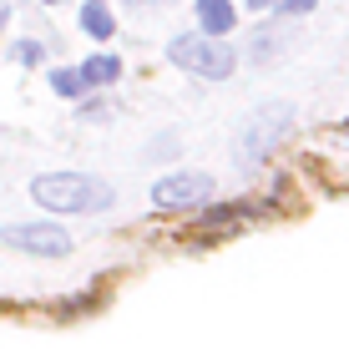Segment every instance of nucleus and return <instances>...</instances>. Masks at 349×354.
I'll use <instances>...</instances> for the list:
<instances>
[{
	"label": "nucleus",
	"mask_w": 349,
	"mask_h": 354,
	"mask_svg": "<svg viewBox=\"0 0 349 354\" xmlns=\"http://www.w3.org/2000/svg\"><path fill=\"white\" fill-rule=\"evenodd\" d=\"M30 198L51 213H97V207L112 203V187L86 172H46L30 183Z\"/></svg>",
	"instance_id": "nucleus-1"
},
{
	"label": "nucleus",
	"mask_w": 349,
	"mask_h": 354,
	"mask_svg": "<svg viewBox=\"0 0 349 354\" xmlns=\"http://www.w3.org/2000/svg\"><path fill=\"white\" fill-rule=\"evenodd\" d=\"M167 56L178 61L182 71L213 76V82H218V76H228V71H233V61H238L223 41H208V36H178V41L167 46Z\"/></svg>",
	"instance_id": "nucleus-2"
},
{
	"label": "nucleus",
	"mask_w": 349,
	"mask_h": 354,
	"mask_svg": "<svg viewBox=\"0 0 349 354\" xmlns=\"http://www.w3.org/2000/svg\"><path fill=\"white\" fill-rule=\"evenodd\" d=\"M294 122V111H289V102H274V106H258L248 117V127H243V147H238V162H258V157L279 142V132Z\"/></svg>",
	"instance_id": "nucleus-3"
},
{
	"label": "nucleus",
	"mask_w": 349,
	"mask_h": 354,
	"mask_svg": "<svg viewBox=\"0 0 349 354\" xmlns=\"http://www.w3.org/2000/svg\"><path fill=\"white\" fill-rule=\"evenodd\" d=\"M213 198V177L208 172H172L152 187V203L157 207H193V203H208Z\"/></svg>",
	"instance_id": "nucleus-4"
},
{
	"label": "nucleus",
	"mask_w": 349,
	"mask_h": 354,
	"mask_svg": "<svg viewBox=\"0 0 349 354\" xmlns=\"http://www.w3.org/2000/svg\"><path fill=\"white\" fill-rule=\"evenodd\" d=\"M6 243L10 248H26V253H51V259H61V253L71 248V238L61 233V228H51V223H15V228H6Z\"/></svg>",
	"instance_id": "nucleus-5"
},
{
	"label": "nucleus",
	"mask_w": 349,
	"mask_h": 354,
	"mask_svg": "<svg viewBox=\"0 0 349 354\" xmlns=\"http://www.w3.org/2000/svg\"><path fill=\"white\" fill-rule=\"evenodd\" d=\"M198 21H202V36H223L233 26V6L228 0H198Z\"/></svg>",
	"instance_id": "nucleus-6"
},
{
	"label": "nucleus",
	"mask_w": 349,
	"mask_h": 354,
	"mask_svg": "<svg viewBox=\"0 0 349 354\" xmlns=\"http://www.w3.org/2000/svg\"><path fill=\"white\" fill-rule=\"evenodd\" d=\"M76 76H82V86H106V82H117V76H122V61L117 56H91Z\"/></svg>",
	"instance_id": "nucleus-7"
},
{
	"label": "nucleus",
	"mask_w": 349,
	"mask_h": 354,
	"mask_svg": "<svg viewBox=\"0 0 349 354\" xmlns=\"http://www.w3.org/2000/svg\"><path fill=\"white\" fill-rule=\"evenodd\" d=\"M82 26L91 30V36H102V41H106V36H112V30H117L112 10H106L102 0H86V10H82Z\"/></svg>",
	"instance_id": "nucleus-8"
},
{
	"label": "nucleus",
	"mask_w": 349,
	"mask_h": 354,
	"mask_svg": "<svg viewBox=\"0 0 349 354\" xmlns=\"http://www.w3.org/2000/svg\"><path fill=\"white\" fill-rule=\"evenodd\" d=\"M243 213H253V207H208V213H202V223H233V218H243Z\"/></svg>",
	"instance_id": "nucleus-9"
},
{
	"label": "nucleus",
	"mask_w": 349,
	"mask_h": 354,
	"mask_svg": "<svg viewBox=\"0 0 349 354\" xmlns=\"http://www.w3.org/2000/svg\"><path fill=\"white\" fill-rule=\"evenodd\" d=\"M51 86H56L61 96H76V91H82V76H76V71H56V76H51Z\"/></svg>",
	"instance_id": "nucleus-10"
},
{
	"label": "nucleus",
	"mask_w": 349,
	"mask_h": 354,
	"mask_svg": "<svg viewBox=\"0 0 349 354\" xmlns=\"http://www.w3.org/2000/svg\"><path fill=\"white\" fill-rule=\"evenodd\" d=\"M15 61H26V66H36V61H46V51H41L36 41H21V46H15Z\"/></svg>",
	"instance_id": "nucleus-11"
},
{
	"label": "nucleus",
	"mask_w": 349,
	"mask_h": 354,
	"mask_svg": "<svg viewBox=\"0 0 349 354\" xmlns=\"http://www.w3.org/2000/svg\"><path fill=\"white\" fill-rule=\"evenodd\" d=\"M309 6H314V0H283V10H294V15H304Z\"/></svg>",
	"instance_id": "nucleus-12"
},
{
	"label": "nucleus",
	"mask_w": 349,
	"mask_h": 354,
	"mask_svg": "<svg viewBox=\"0 0 349 354\" xmlns=\"http://www.w3.org/2000/svg\"><path fill=\"white\" fill-rule=\"evenodd\" d=\"M6 21H10V10H6V6H0V26H6Z\"/></svg>",
	"instance_id": "nucleus-13"
},
{
	"label": "nucleus",
	"mask_w": 349,
	"mask_h": 354,
	"mask_svg": "<svg viewBox=\"0 0 349 354\" xmlns=\"http://www.w3.org/2000/svg\"><path fill=\"white\" fill-rule=\"evenodd\" d=\"M248 6H253V10H258V6H268V0H248Z\"/></svg>",
	"instance_id": "nucleus-14"
},
{
	"label": "nucleus",
	"mask_w": 349,
	"mask_h": 354,
	"mask_svg": "<svg viewBox=\"0 0 349 354\" xmlns=\"http://www.w3.org/2000/svg\"><path fill=\"white\" fill-rule=\"evenodd\" d=\"M344 137H349V127H344Z\"/></svg>",
	"instance_id": "nucleus-15"
}]
</instances>
